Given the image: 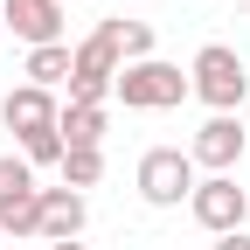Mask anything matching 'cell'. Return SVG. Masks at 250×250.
<instances>
[{"instance_id":"10","label":"cell","mask_w":250,"mask_h":250,"mask_svg":"<svg viewBox=\"0 0 250 250\" xmlns=\"http://www.w3.org/2000/svg\"><path fill=\"white\" fill-rule=\"evenodd\" d=\"M56 132H62V153H70V146H98L104 139V104H62Z\"/></svg>"},{"instance_id":"13","label":"cell","mask_w":250,"mask_h":250,"mask_svg":"<svg viewBox=\"0 0 250 250\" xmlns=\"http://www.w3.org/2000/svg\"><path fill=\"white\" fill-rule=\"evenodd\" d=\"M28 195H35V167L14 160V153H0V208H14V202H28Z\"/></svg>"},{"instance_id":"2","label":"cell","mask_w":250,"mask_h":250,"mask_svg":"<svg viewBox=\"0 0 250 250\" xmlns=\"http://www.w3.org/2000/svg\"><path fill=\"white\" fill-rule=\"evenodd\" d=\"M111 98H118L125 111H174L181 98H195V83L181 77V62H160V56H146V62H125V70H118Z\"/></svg>"},{"instance_id":"12","label":"cell","mask_w":250,"mask_h":250,"mask_svg":"<svg viewBox=\"0 0 250 250\" xmlns=\"http://www.w3.org/2000/svg\"><path fill=\"white\" fill-rule=\"evenodd\" d=\"M98 181H104V153L98 146H70V153H62V188L83 195V188H98Z\"/></svg>"},{"instance_id":"16","label":"cell","mask_w":250,"mask_h":250,"mask_svg":"<svg viewBox=\"0 0 250 250\" xmlns=\"http://www.w3.org/2000/svg\"><path fill=\"white\" fill-rule=\"evenodd\" d=\"M208 250H250V236H243V229H236V236H215Z\"/></svg>"},{"instance_id":"9","label":"cell","mask_w":250,"mask_h":250,"mask_svg":"<svg viewBox=\"0 0 250 250\" xmlns=\"http://www.w3.org/2000/svg\"><path fill=\"white\" fill-rule=\"evenodd\" d=\"M83 195H77V188H42V236L49 243H77L83 236Z\"/></svg>"},{"instance_id":"4","label":"cell","mask_w":250,"mask_h":250,"mask_svg":"<svg viewBox=\"0 0 250 250\" xmlns=\"http://www.w3.org/2000/svg\"><path fill=\"white\" fill-rule=\"evenodd\" d=\"M188 208H195V223H202L208 236H236L243 215H250V195L236 188V174H208V181H195Z\"/></svg>"},{"instance_id":"11","label":"cell","mask_w":250,"mask_h":250,"mask_svg":"<svg viewBox=\"0 0 250 250\" xmlns=\"http://www.w3.org/2000/svg\"><path fill=\"white\" fill-rule=\"evenodd\" d=\"M70 42H49V49H28V83L49 90V83H70Z\"/></svg>"},{"instance_id":"8","label":"cell","mask_w":250,"mask_h":250,"mask_svg":"<svg viewBox=\"0 0 250 250\" xmlns=\"http://www.w3.org/2000/svg\"><path fill=\"white\" fill-rule=\"evenodd\" d=\"M0 118H7V132H21V139H35V132H56V118H62V104L49 98V90H35V83H21V90H7V104H0Z\"/></svg>"},{"instance_id":"15","label":"cell","mask_w":250,"mask_h":250,"mask_svg":"<svg viewBox=\"0 0 250 250\" xmlns=\"http://www.w3.org/2000/svg\"><path fill=\"white\" fill-rule=\"evenodd\" d=\"M21 160H28V167H62V132H35V139H21Z\"/></svg>"},{"instance_id":"1","label":"cell","mask_w":250,"mask_h":250,"mask_svg":"<svg viewBox=\"0 0 250 250\" xmlns=\"http://www.w3.org/2000/svg\"><path fill=\"white\" fill-rule=\"evenodd\" d=\"M188 83H195V98L208 104V118H229V111H243V98H250L243 56H236L229 42H202L195 62H188Z\"/></svg>"},{"instance_id":"6","label":"cell","mask_w":250,"mask_h":250,"mask_svg":"<svg viewBox=\"0 0 250 250\" xmlns=\"http://www.w3.org/2000/svg\"><path fill=\"white\" fill-rule=\"evenodd\" d=\"M0 21H7L28 49L62 42V0H0Z\"/></svg>"},{"instance_id":"3","label":"cell","mask_w":250,"mask_h":250,"mask_svg":"<svg viewBox=\"0 0 250 250\" xmlns=\"http://www.w3.org/2000/svg\"><path fill=\"white\" fill-rule=\"evenodd\" d=\"M118 70H125V56H118V28L104 21L98 35L77 42V56H70V104H104L111 83H118Z\"/></svg>"},{"instance_id":"17","label":"cell","mask_w":250,"mask_h":250,"mask_svg":"<svg viewBox=\"0 0 250 250\" xmlns=\"http://www.w3.org/2000/svg\"><path fill=\"white\" fill-rule=\"evenodd\" d=\"M49 250H90V243H49Z\"/></svg>"},{"instance_id":"14","label":"cell","mask_w":250,"mask_h":250,"mask_svg":"<svg viewBox=\"0 0 250 250\" xmlns=\"http://www.w3.org/2000/svg\"><path fill=\"white\" fill-rule=\"evenodd\" d=\"M118 28V56L125 62H146L153 56V21H111Z\"/></svg>"},{"instance_id":"5","label":"cell","mask_w":250,"mask_h":250,"mask_svg":"<svg viewBox=\"0 0 250 250\" xmlns=\"http://www.w3.org/2000/svg\"><path fill=\"white\" fill-rule=\"evenodd\" d=\"M139 195H146L153 208L188 202V195H195V160H188L181 146H153L146 160H139Z\"/></svg>"},{"instance_id":"7","label":"cell","mask_w":250,"mask_h":250,"mask_svg":"<svg viewBox=\"0 0 250 250\" xmlns=\"http://www.w3.org/2000/svg\"><path fill=\"white\" fill-rule=\"evenodd\" d=\"M188 160L208 167V174H229V167L243 160V125H236V111H229V118H208L202 132H195V146H188Z\"/></svg>"}]
</instances>
